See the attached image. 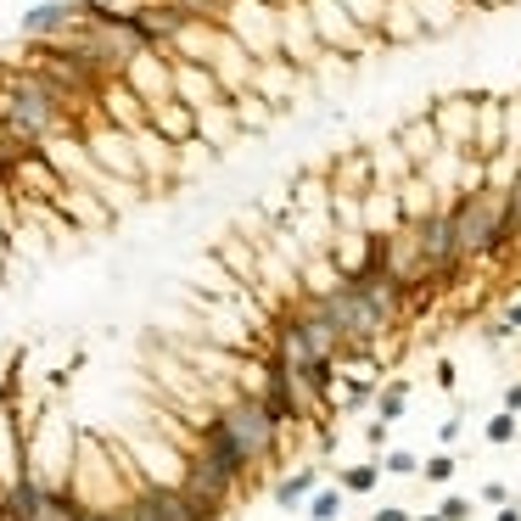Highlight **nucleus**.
I'll return each mask as SVG.
<instances>
[{"mask_svg":"<svg viewBox=\"0 0 521 521\" xmlns=\"http://www.w3.org/2000/svg\"><path fill=\"white\" fill-rule=\"evenodd\" d=\"M225 34H236L247 45V57H281V6L275 0H225V12L213 17Z\"/></svg>","mask_w":521,"mask_h":521,"instance_id":"f03ea898","label":"nucleus"},{"mask_svg":"<svg viewBox=\"0 0 521 521\" xmlns=\"http://www.w3.org/2000/svg\"><path fill=\"white\" fill-rule=\"evenodd\" d=\"M370 409H376V421L398 426L409 415V381L393 376V381H376V393H370Z\"/></svg>","mask_w":521,"mask_h":521,"instance_id":"aec40b11","label":"nucleus"},{"mask_svg":"<svg viewBox=\"0 0 521 521\" xmlns=\"http://www.w3.org/2000/svg\"><path fill=\"white\" fill-rule=\"evenodd\" d=\"M197 141L208 146V152H225V146L241 141L236 129V113H230V101H213V107H202L197 113Z\"/></svg>","mask_w":521,"mask_h":521,"instance_id":"f3484780","label":"nucleus"},{"mask_svg":"<svg viewBox=\"0 0 521 521\" xmlns=\"http://www.w3.org/2000/svg\"><path fill=\"white\" fill-rule=\"evenodd\" d=\"M303 12H309V29L325 57H365V51H376V40L342 12V0H303Z\"/></svg>","mask_w":521,"mask_h":521,"instance_id":"7ed1b4c3","label":"nucleus"},{"mask_svg":"<svg viewBox=\"0 0 521 521\" xmlns=\"http://www.w3.org/2000/svg\"><path fill=\"white\" fill-rule=\"evenodd\" d=\"M51 208L68 219L73 236H90V230H113L118 225V213L107 208L96 191H85V185H68V180H62V191H57V202H51Z\"/></svg>","mask_w":521,"mask_h":521,"instance_id":"423d86ee","label":"nucleus"},{"mask_svg":"<svg viewBox=\"0 0 521 521\" xmlns=\"http://www.w3.org/2000/svg\"><path fill=\"white\" fill-rule=\"evenodd\" d=\"M90 6H96V12H107V17H135L146 0H90Z\"/></svg>","mask_w":521,"mask_h":521,"instance_id":"c85d7f7f","label":"nucleus"},{"mask_svg":"<svg viewBox=\"0 0 521 521\" xmlns=\"http://www.w3.org/2000/svg\"><path fill=\"white\" fill-rule=\"evenodd\" d=\"M437 124V141L443 146H465L471 152V124H477V96H443L432 101V113H426Z\"/></svg>","mask_w":521,"mask_h":521,"instance_id":"9b49d317","label":"nucleus"},{"mask_svg":"<svg viewBox=\"0 0 521 521\" xmlns=\"http://www.w3.org/2000/svg\"><path fill=\"white\" fill-rule=\"evenodd\" d=\"M482 437H488L493 449H510V443H521V415H510V409L488 415V421H482Z\"/></svg>","mask_w":521,"mask_h":521,"instance_id":"b1692460","label":"nucleus"},{"mask_svg":"<svg viewBox=\"0 0 521 521\" xmlns=\"http://www.w3.org/2000/svg\"><path fill=\"white\" fill-rule=\"evenodd\" d=\"M499 320H505V331H510V337L521 342V297H510V303H505V314H499Z\"/></svg>","mask_w":521,"mask_h":521,"instance_id":"2f4dec72","label":"nucleus"},{"mask_svg":"<svg viewBox=\"0 0 521 521\" xmlns=\"http://www.w3.org/2000/svg\"><path fill=\"white\" fill-rule=\"evenodd\" d=\"M409 521H443V516H437V510H426V516H409Z\"/></svg>","mask_w":521,"mask_h":521,"instance_id":"58836bf2","label":"nucleus"},{"mask_svg":"<svg viewBox=\"0 0 521 521\" xmlns=\"http://www.w3.org/2000/svg\"><path fill=\"white\" fill-rule=\"evenodd\" d=\"M454 471H460V460H454L449 449H437L432 460H421V471H415V477H421V482H437V488H443V482H454Z\"/></svg>","mask_w":521,"mask_h":521,"instance_id":"a878e982","label":"nucleus"},{"mask_svg":"<svg viewBox=\"0 0 521 521\" xmlns=\"http://www.w3.org/2000/svg\"><path fill=\"white\" fill-rule=\"evenodd\" d=\"M393 141H398V152H404L409 157V169H421V163H426V157H432L437 152V146H443V141H437V124H432V118H404V124H398V135H393Z\"/></svg>","mask_w":521,"mask_h":521,"instance_id":"a211bd4d","label":"nucleus"},{"mask_svg":"<svg viewBox=\"0 0 521 521\" xmlns=\"http://www.w3.org/2000/svg\"><path fill=\"white\" fill-rule=\"evenodd\" d=\"M370 521H409V510L404 505H376V510H370Z\"/></svg>","mask_w":521,"mask_h":521,"instance_id":"c9c22d12","label":"nucleus"},{"mask_svg":"<svg viewBox=\"0 0 521 521\" xmlns=\"http://www.w3.org/2000/svg\"><path fill=\"white\" fill-rule=\"evenodd\" d=\"M437 387H443V393H454V387H460V376H454L449 359H437Z\"/></svg>","mask_w":521,"mask_h":521,"instance_id":"f704fd0d","label":"nucleus"},{"mask_svg":"<svg viewBox=\"0 0 521 521\" xmlns=\"http://www.w3.org/2000/svg\"><path fill=\"white\" fill-rule=\"evenodd\" d=\"M409 6H415V17H421L426 34H449L465 17V0H409Z\"/></svg>","mask_w":521,"mask_h":521,"instance_id":"412c9836","label":"nucleus"},{"mask_svg":"<svg viewBox=\"0 0 521 521\" xmlns=\"http://www.w3.org/2000/svg\"><path fill=\"white\" fill-rule=\"evenodd\" d=\"M174 6H180L185 17H219L225 12V0H174Z\"/></svg>","mask_w":521,"mask_h":521,"instance_id":"c756f323","label":"nucleus"},{"mask_svg":"<svg viewBox=\"0 0 521 521\" xmlns=\"http://www.w3.org/2000/svg\"><path fill=\"white\" fill-rule=\"evenodd\" d=\"M493 521H521V499H505V505L493 510Z\"/></svg>","mask_w":521,"mask_h":521,"instance_id":"e433bc0d","label":"nucleus"},{"mask_svg":"<svg viewBox=\"0 0 521 521\" xmlns=\"http://www.w3.org/2000/svg\"><path fill=\"white\" fill-rule=\"evenodd\" d=\"M213 415H219V426H225L230 437H236V449L253 460V471L258 465H269L275 454H281V443H286V432L275 421L264 415V404H258L253 393H230L225 404H213Z\"/></svg>","mask_w":521,"mask_h":521,"instance_id":"f257e3e1","label":"nucleus"},{"mask_svg":"<svg viewBox=\"0 0 521 521\" xmlns=\"http://www.w3.org/2000/svg\"><path fill=\"white\" fill-rule=\"evenodd\" d=\"M281 57L292 62V68H303V73H314L325 62L320 40H314V29H309L303 0H281Z\"/></svg>","mask_w":521,"mask_h":521,"instance_id":"39448f33","label":"nucleus"},{"mask_svg":"<svg viewBox=\"0 0 521 521\" xmlns=\"http://www.w3.org/2000/svg\"><path fill=\"white\" fill-rule=\"evenodd\" d=\"M460 432H465V421H460V415H449V421L437 426V437H443V449H449V443H460Z\"/></svg>","mask_w":521,"mask_h":521,"instance_id":"72a5a7b5","label":"nucleus"},{"mask_svg":"<svg viewBox=\"0 0 521 521\" xmlns=\"http://www.w3.org/2000/svg\"><path fill=\"white\" fill-rule=\"evenodd\" d=\"M146 124H152L163 141H174V146L197 141V113H191L185 101H174V96L169 101H152V107H146Z\"/></svg>","mask_w":521,"mask_h":521,"instance_id":"dca6fc26","label":"nucleus"},{"mask_svg":"<svg viewBox=\"0 0 521 521\" xmlns=\"http://www.w3.org/2000/svg\"><path fill=\"white\" fill-rule=\"evenodd\" d=\"M342 12L353 17V23H359V29L370 34V40H376L381 34V12H387V0H342ZM381 45V40H376Z\"/></svg>","mask_w":521,"mask_h":521,"instance_id":"393cba45","label":"nucleus"},{"mask_svg":"<svg viewBox=\"0 0 521 521\" xmlns=\"http://www.w3.org/2000/svg\"><path fill=\"white\" fill-rule=\"evenodd\" d=\"M337 488L348 493V499H370V493L381 488V465H376V454H370V460H359V465H342Z\"/></svg>","mask_w":521,"mask_h":521,"instance_id":"4be33fe9","label":"nucleus"},{"mask_svg":"<svg viewBox=\"0 0 521 521\" xmlns=\"http://www.w3.org/2000/svg\"><path fill=\"white\" fill-rule=\"evenodd\" d=\"M174 101H185L191 113H202V107H213V101H230V96L219 90V79H213L202 62L174 57Z\"/></svg>","mask_w":521,"mask_h":521,"instance_id":"f8f14e48","label":"nucleus"},{"mask_svg":"<svg viewBox=\"0 0 521 521\" xmlns=\"http://www.w3.org/2000/svg\"><path fill=\"white\" fill-rule=\"evenodd\" d=\"M118 79H124L146 107H152V101H169L174 96V57L163 51V45H141V51L118 68Z\"/></svg>","mask_w":521,"mask_h":521,"instance_id":"20e7f679","label":"nucleus"},{"mask_svg":"<svg viewBox=\"0 0 521 521\" xmlns=\"http://www.w3.org/2000/svg\"><path fill=\"white\" fill-rule=\"evenodd\" d=\"M6 180H12L17 197H34V202H57V191H62V174L45 163L40 146H29V152L17 157L12 169H6Z\"/></svg>","mask_w":521,"mask_h":521,"instance_id":"1a4fd4ad","label":"nucleus"},{"mask_svg":"<svg viewBox=\"0 0 521 521\" xmlns=\"http://www.w3.org/2000/svg\"><path fill=\"white\" fill-rule=\"evenodd\" d=\"M309 85V73L303 68H292V62L286 57H264V62H253V96H264L269 107H275V113H281V107H292L297 101V90Z\"/></svg>","mask_w":521,"mask_h":521,"instance_id":"0eeeda50","label":"nucleus"},{"mask_svg":"<svg viewBox=\"0 0 521 521\" xmlns=\"http://www.w3.org/2000/svg\"><path fill=\"white\" fill-rule=\"evenodd\" d=\"M505 409H510V415H521V381H510V387H505Z\"/></svg>","mask_w":521,"mask_h":521,"instance_id":"4c0bfd02","label":"nucleus"},{"mask_svg":"<svg viewBox=\"0 0 521 521\" xmlns=\"http://www.w3.org/2000/svg\"><path fill=\"white\" fill-rule=\"evenodd\" d=\"M342 510H348V493H342L337 482H325V488H314L309 499H303V516L309 521H342Z\"/></svg>","mask_w":521,"mask_h":521,"instance_id":"5701e85b","label":"nucleus"},{"mask_svg":"<svg viewBox=\"0 0 521 521\" xmlns=\"http://www.w3.org/2000/svg\"><path fill=\"white\" fill-rule=\"evenodd\" d=\"M314 488H320V465H297V471H286V477L269 488V499L281 510H303V499H309Z\"/></svg>","mask_w":521,"mask_h":521,"instance_id":"6ab92c4d","label":"nucleus"},{"mask_svg":"<svg viewBox=\"0 0 521 521\" xmlns=\"http://www.w3.org/2000/svg\"><path fill=\"white\" fill-rule=\"evenodd\" d=\"M477 493H482V499H488V505H505V499H516V493H510L505 482H482Z\"/></svg>","mask_w":521,"mask_h":521,"instance_id":"473e14b6","label":"nucleus"},{"mask_svg":"<svg viewBox=\"0 0 521 521\" xmlns=\"http://www.w3.org/2000/svg\"><path fill=\"white\" fill-rule=\"evenodd\" d=\"M376 465H381V477H415V471H421V454L387 449V454H376Z\"/></svg>","mask_w":521,"mask_h":521,"instance_id":"bb28decb","label":"nucleus"},{"mask_svg":"<svg viewBox=\"0 0 521 521\" xmlns=\"http://www.w3.org/2000/svg\"><path fill=\"white\" fill-rule=\"evenodd\" d=\"M387 432H393L387 421H365V443H370V454H381V449H387Z\"/></svg>","mask_w":521,"mask_h":521,"instance_id":"7c9ffc66","label":"nucleus"},{"mask_svg":"<svg viewBox=\"0 0 521 521\" xmlns=\"http://www.w3.org/2000/svg\"><path fill=\"white\" fill-rule=\"evenodd\" d=\"M79 17V0H40L34 12H23V40H57L73 29Z\"/></svg>","mask_w":521,"mask_h":521,"instance_id":"2eb2a0df","label":"nucleus"},{"mask_svg":"<svg viewBox=\"0 0 521 521\" xmlns=\"http://www.w3.org/2000/svg\"><path fill=\"white\" fill-rule=\"evenodd\" d=\"M437 516H443V521H471V516H477V499H465V493H443V499H437Z\"/></svg>","mask_w":521,"mask_h":521,"instance_id":"cd10ccee","label":"nucleus"},{"mask_svg":"<svg viewBox=\"0 0 521 521\" xmlns=\"http://www.w3.org/2000/svg\"><path fill=\"white\" fill-rule=\"evenodd\" d=\"M359 225H365V236H393V230L404 225L393 185L376 180V185H365V191H359Z\"/></svg>","mask_w":521,"mask_h":521,"instance_id":"ddd939ff","label":"nucleus"},{"mask_svg":"<svg viewBox=\"0 0 521 521\" xmlns=\"http://www.w3.org/2000/svg\"><path fill=\"white\" fill-rule=\"evenodd\" d=\"M471 152H477V157L505 152V96H477V124H471Z\"/></svg>","mask_w":521,"mask_h":521,"instance_id":"4468645a","label":"nucleus"},{"mask_svg":"<svg viewBox=\"0 0 521 521\" xmlns=\"http://www.w3.org/2000/svg\"><path fill=\"white\" fill-rule=\"evenodd\" d=\"M90 107H96L101 118H107V124H118V129H129V135H135V129L146 124V101L135 96V90L124 85V79H101L96 85V101H90Z\"/></svg>","mask_w":521,"mask_h":521,"instance_id":"9d476101","label":"nucleus"},{"mask_svg":"<svg viewBox=\"0 0 521 521\" xmlns=\"http://www.w3.org/2000/svg\"><path fill=\"white\" fill-rule=\"evenodd\" d=\"M208 73L219 79V90L225 96H241V90L253 85V57H247V45L236 40V34H213V51H208Z\"/></svg>","mask_w":521,"mask_h":521,"instance_id":"6e6552de","label":"nucleus"}]
</instances>
